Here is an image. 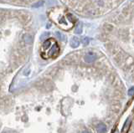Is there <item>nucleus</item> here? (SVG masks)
I'll return each mask as SVG.
<instances>
[{
	"label": "nucleus",
	"mask_w": 134,
	"mask_h": 133,
	"mask_svg": "<svg viewBox=\"0 0 134 133\" xmlns=\"http://www.w3.org/2000/svg\"><path fill=\"white\" fill-rule=\"evenodd\" d=\"M60 54V47L54 39H49L43 44L41 55L44 59L55 58Z\"/></svg>",
	"instance_id": "nucleus-1"
},
{
	"label": "nucleus",
	"mask_w": 134,
	"mask_h": 133,
	"mask_svg": "<svg viewBox=\"0 0 134 133\" xmlns=\"http://www.w3.org/2000/svg\"><path fill=\"white\" fill-rule=\"evenodd\" d=\"M96 55L93 52H89L85 56V60L87 63H92V62H94L96 60Z\"/></svg>",
	"instance_id": "nucleus-2"
},
{
	"label": "nucleus",
	"mask_w": 134,
	"mask_h": 133,
	"mask_svg": "<svg viewBox=\"0 0 134 133\" xmlns=\"http://www.w3.org/2000/svg\"><path fill=\"white\" fill-rule=\"evenodd\" d=\"M80 44V40L77 37H73L71 40V46L72 48H77Z\"/></svg>",
	"instance_id": "nucleus-3"
},
{
	"label": "nucleus",
	"mask_w": 134,
	"mask_h": 133,
	"mask_svg": "<svg viewBox=\"0 0 134 133\" xmlns=\"http://www.w3.org/2000/svg\"><path fill=\"white\" fill-rule=\"evenodd\" d=\"M97 132L99 133H105L106 132V126L104 124H99L97 126Z\"/></svg>",
	"instance_id": "nucleus-4"
},
{
	"label": "nucleus",
	"mask_w": 134,
	"mask_h": 133,
	"mask_svg": "<svg viewBox=\"0 0 134 133\" xmlns=\"http://www.w3.org/2000/svg\"><path fill=\"white\" fill-rule=\"evenodd\" d=\"M24 40L26 44H32L33 43V37L30 34H25L24 36Z\"/></svg>",
	"instance_id": "nucleus-5"
},
{
	"label": "nucleus",
	"mask_w": 134,
	"mask_h": 133,
	"mask_svg": "<svg viewBox=\"0 0 134 133\" xmlns=\"http://www.w3.org/2000/svg\"><path fill=\"white\" fill-rule=\"evenodd\" d=\"M75 34H81V32H82V24L79 23V24H77V26L75 27Z\"/></svg>",
	"instance_id": "nucleus-6"
},
{
	"label": "nucleus",
	"mask_w": 134,
	"mask_h": 133,
	"mask_svg": "<svg viewBox=\"0 0 134 133\" xmlns=\"http://www.w3.org/2000/svg\"><path fill=\"white\" fill-rule=\"evenodd\" d=\"M130 122H131V120L128 119V120H127V121H126V123L124 125V126H123V128H122V132L123 133H126L125 132V131H126V129H128L129 128V126H130Z\"/></svg>",
	"instance_id": "nucleus-7"
},
{
	"label": "nucleus",
	"mask_w": 134,
	"mask_h": 133,
	"mask_svg": "<svg viewBox=\"0 0 134 133\" xmlns=\"http://www.w3.org/2000/svg\"><path fill=\"white\" fill-rule=\"evenodd\" d=\"M81 42L84 45H87L90 42V39L88 37H83L81 39Z\"/></svg>",
	"instance_id": "nucleus-8"
},
{
	"label": "nucleus",
	"mask_w": 134,
	"mask_h": 133,
	"mask_svg": "<svg viewBox=\"0 0 134 133\" xmlns=\"http://www.w3.org/2000/svg\"><path fill=\"white\" fill-rule=\"evenodd\" d=\"M67 18H69L70 20H71V21L72 22V23H75V21L76 20V18L74 17L73 15H72V14H67Z\"/></svg>",
	"instance_id": "nucleus-9"
},
{
	"label": "nucleus",
	"mask_w": 134,
	"mask_h": 133,
	"mask_svg": "<svg viewBox=\"0 0 134 133\" xmlns=\"http://www.w3.org/2000/svg\"><path fill=\"white\" fill-rule=\"evenodd\" d=\"M43 4H44V1H40V2H38L37 3H35V4L33 5V7H34V8H39V7H40V6H42Z\"/></svg>",
	"instance_id": "nucleus-10"
},
{
	"label": "nucleus",
	"mask_w": 134,
	"mask_h": 133,
	"mask_svg": "<svg viewBox=\"0 0 134 133\" xmlns=\"http://www.w3.org/2000/svg\"><path fill=\"white\" fill-rule=\"evenodd\" d=\"M133 90H134V89L133 88V87H132V88L128 90V93H127V94H128L129 96H133V93H134Z\"/></svg>",
	"instance_id": "nucleus-11"
},
{
	"label": "nucleus",
	"mask_w": 134,
	"mask_h": 133,
	"mask_svg": "<svg viewBox=\"0 0 134 133\" xmlns=\"http://www.w3.org/2000/svg\"><path fill=\"white\" fill-rule=\"evenodd\" d=\"M82 133H91V132H89V131H84V132H82Z\"/></svg>",
	"instance_id": "nucleus-12"
},
{
	"label": "nucleus",
	"mask_w": 134,
	"mask_h": 133,
	"mask_svg": "<svg viewBox=\"0 0 134 133\" xmlns=\"http://www.w3.org/2000/svg\"><path fill=\"white\" fill-rule=\"evenodd\" d=\"M3 133H7V132H3Z\"/></svg>",
	"instance_id": "nucleus-13"
}]
</instances>
